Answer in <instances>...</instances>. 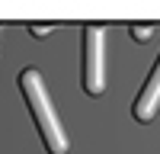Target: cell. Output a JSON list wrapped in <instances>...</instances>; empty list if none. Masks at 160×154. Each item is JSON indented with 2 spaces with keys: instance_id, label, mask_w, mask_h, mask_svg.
Wrapping results in <instances>:
<instances>
[{
  "instance_id": "obj_1",
  "label": "cell",
  "mask_w": 160,
  "mask_h": 154,
  "mask_svg": "<svg viewBox=\"0 0 160 154\" xmlns=\"http://www.w3.org/2000/svg\"><path fill=\"white\" fill-rule=\"evenodd\" d=\"M19 90L26 93V103H29V109L35 116V125H38V132H42L45 148L51 154H64L68 151V135H64V128L58 122V112H55V106H51V100H48L42 74H38L35 68L22 71L19 74Z\"/></svg>"
},
{
  "instance_id": "obj_2",
  "label": "cell",
  "mask_w": 160,
  "mask_h": 154,
  "mask_svg": "<svg viewBox=\"0 0 160 154\" xmlns=\"http://www.w3.org/2000/svg\"><path fill=\"white\" fill-rule=\"evenodd\" d=\"M106 32L102 26H87L83 32V87L90 96H99L106 90Z\"/></svg>"
},
{
  "instance_id": "obj_3",
  "label": "cell",
  "mask_w": 160,
  "mask_h": 154,
  "mask_svg": "<svg viewBox=\"0 0 160 154\" xmlns=\"http://www.w3.org/2000/svg\"><path fill=\"white\" fill-rule=\"evenodd\" d=\"M157 106H160V58L154 64V71L148 77V84H144L141 90V96L135 103V119L138 122H151L154 116H157Z\"/></svg>"
},
{
  "instance_id": "obj_4",
  "label": "cell",
  "mask_w": 160,
  "mask_h": 154,
  "mask_svg": "<svg viewBox=\"0 0 160 154\" xmlns=\"http://www.w3.org/2000/svg\"><path fill=\"white\" fill-rule=\"evenodd\" d=\"M131 35H135L138 42H148V38L154 35V26H131Z\"/></svg>"
},
{
  "instance_id": "obj_5",
  "label": "cell",
  "mask_w": 160,
  "mask_h": 154,
  "mask_svg": "<svg viewBox=\"0 0 160 154\" xmlns=\"http://www.w3.org/2000/svg\"><path fill=\"white\" fill-rule=\"evenodd\" d=\"M51 29H55V26H29V32H32V35H38V38H42V35H48Z\"/></svg>"
}]
</instances>
